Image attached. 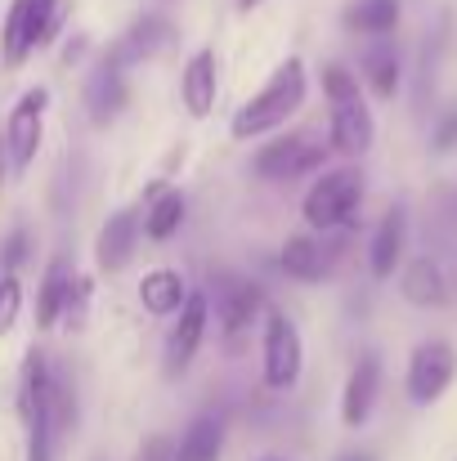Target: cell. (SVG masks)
Returning <instances> with one entry per match:
<instances>
[{
	"mask_svg": "<svg viewBox=\"0 0 457 461\" xmlns=\"http://www.w3.org/2000/svg\"><path fill=\"white\" fill-rule=\"evenodd\" d=\"M404 238H408V211L404 206H390L372 233V247H368V265L377 278H390L399 269V256H404Z\"/></svg>",
	"mask_w": 457,
	"mask_h": 461,
	"instance_id": "16",
	"label": "cell"
},
{
	"mask_svg": "<svg viewBox=\"0 0 457 461\" xmlns=\"http://www.w3.org/2000/svg\"><path fill=\"white\" fill-rule=\"evenodd\" d=\"M457 381V349L449 340H422L408 358V399L417 408H431L435 399L449 394V385Z\"/></svg>",
	"mask_w": 457,
	"mask_h": 461,
	"instance_id": "7",
	"label": "cell"
},
{
	"mask_svg": "<svg viewBox=\"0 0 457 461\" xmlns=\"http://www.w3.org/2000/svg\"><path fill=\"white\" fill-rule=\"evenodd\" d=\"M363 72H368L372 90L390 99V95H395V86H399V54H395L390 45H372V50H368V59H363Z\"/></svg>",
	"mask_w": 457,
	"mask_h": 461,
	"instance_id": "25",
	"label": "cell"
},
{
	"mask_svg": "<svg viewBox=\"0 0 457 461\" xmlns=\"http://www.w3.org/2000/svg\"><path fill=\"white\" fill-rule=\"evenodd\" d=\"M23 251H27V233L18 229V233L9 238V247H5V260H0V269H5V274H14V265L23 260Z\"/></svg>",
	"mask_w": 457,
	"mask_h": 461,
	"instance_id": "28",
	"label": "cell"
},
{
	"mask_svg": "<svg viewBox=\"0 0 457 461\" xmlns=\"http://www.w3.org/2000/svg\"><path fill=\"white\" fill-rule=\"evenodd\" d=\"M377 394H381V363H377V354H363L350 367V381H345V394H341V421L350 430L363 426L377 408Z\"/></svg>",
	"mask_w": 457,
	"mask_h": 461,
	"instance_id": "13",
	"label": "cell"
},
{
	"mask_svg": "<svg viewBox=\"0 0 457 461\" xmlns=\"http://www.w3.org/2000/svg\"><path fill=\"white\" fill-rule=\"evenodd\" d=\"M63 23V0H14L9 5V18H5V63L18 68L36 45H50L54 32Z\"/></svg>",
	"mask_w": 457,
	"mask_h": 461,
	"instance_id": "5",
	"label": "cell"
},
{
	"mask_svg": "<svg viewBox=\"0 0 457 461\" xmlns=\"http://www.w3.org/2000/svg\"><path fill=\"white\" fill-rule=\"evenodd\" d=\"M18 417L27 430V461H54V412H50V363L32 349L18 376Z\"/></svg>",
	"mask_w": 457,
	"mask_h": 461,
	"instance_id": "3",
	"label": "cell"
},
{
	"mask_svg": "<svg viewBox=\"0 0 457 461\" xmlns=\"http://www.w3.org/2000/svg\"><path fill=\"white\" fill-rule=\"evenodd\" d=\"M336 461H372L368 453H345V457H336Z\"/></svg>",
	"mask_w": 457,
	"mask_h": 461,
	"instance_id": "31",
	"label": "cell"
},
{
	"mask_svg": "<svg viewBox=\"0 0 457 461\" xmlns=\"http://www.w3.org/2000/svg\"><path fill=\"white\" fill-rule=\"evenodd\" d=\"M170 23L166 18H157V14H149V18H140L117 45H113V59L122 63V68H131V63H144V59H152L157 50H166L170 45Z\"/></svg>",
	"mask_w": 457,
	"mask_h": 461,
	"instance_id": "18",
	"label": "cell"
},
{
	"mask_svg": "<svg viewBox=\"0 0 457 461\" xmlns=\"http://www.w3.org/2000/svg\"><path fill=\"white\" fill-rule=\"evenodd\" d=\"M265 305V292L256 287V283H224V292L215 296V318H220V327H224V336L229 340H238L251 322H256V313Z\"/></svg>",
	"mask_w": 457,
	"mask_h": 461,
	"instance_id": "15",
	"label": "cell"
},
{
	"mask_svg": "<svg viewBox=\"0 0 457 461\" xmlns=\"http://www.w3.org/2000/svg\"><path fill=\"white\" fill-rule=\"evenodd\" d=\"M122 108H126V68L108 54L86 81V113H90V122L108 126Z\"/></svg>",
	"mask_w": 457,
	"mask_h": 461,
	"instance_id": "12",
	"label": "cell"
},
{
	"mask_svg": "<svg viewBox=\"0 0 457 461\" xmlns=\"http://www.w3.org/2000/svg\"><path fill=\"white\" fill-rule=\"evenodd\" d=\"M72 269H68V260L59 256V260H50V269H45V283H41V296H36V327H54L59 318H63V309H68V296H72Z\"/></svg>",
	"mask_w": 457,
	"mask_h": 461,
	"instance_id": "20",
	"label": "cell"
},
{
	"mask_svg": "<svg viewBox=\"0 0 457 461\" xmlns=\"http://www.w3.org/2000/svg\"><path fill=\"white\" fill-rule=\"evenodd\" d=\"M220 448H224V426L220 417H197L184 439L175 444V457L179 461H220Z\"/></svg>",
	"mask_w": 457,
	"mask_h": 461,
	"instance_id": "23",
	"label": "cell"
},
{
	"mask_svg": "<svg viewBox=\"0 0 457 461\" xmlns=\"http://www.w3.org/2000/svg\"><path fill=\"white\" fill-rule=\"evenodd\" d=\"M323 95L332 104V126H327L332 153L363 157L372 149V113H368V104L359 95V81L345 68H327L323 72Z\"/></svg>",
	"mask_w": 457,
	"mask_h": 461,
	"instance_id": "2",
	"label": "cell"
},
{
	"mask_svg": "<svg viewBox=\"0 0 457 461\" xmlns=\"http://www.w3.org/2000/svg\"><path fill=\"white\" fill-rule=\"evenodd\" d=\"M135 247H140V211H117V215H108V224L99 229L95 260H99L104 274H117V269L131 265Z\"/></svg>",
	"mask_w": 457,
	"mask_h": 461,
	"instance_id": "14",
	"label": "cell"
},
{
	"mask_svg": "<svg viewBox=\"0 0 457 461\" xmlns=\"http://www.w3.org/2000/svg\"><path fill=\"white\" fill-rule=\"evenodd\" d=\"M404 301H413L417 309H440L449 301V283H444V274H440V265L431 260V256H417L408 269H404Z\"/></svg>",
	"mask_w": 457,
	"mask_h": 461,
	"instance_id": "19",
	"label": "cell"
},
{
	"mask_svg": "<svg viewBox=\"0 0 457 461\" xmlns=\"http://www.w3.org/2000/svg\"><path fill=\"white\" fill-rule=\"evenodd\" d=\"M453 144H457V113L440 122V135H435V149H440V153H444V149H453Z\"/></svg>",
	"mask_w": 457,
	"mask_h": 461,
	"instance_id": "29",
	"label": "cell"
},
{
	"mask_svg": "<svg viewBox=\"0 0 457 461\" xmlns=\"http://www.w3.org/2000/svg\"><path fill=\"white\" fill-rule=\"evenodd\" d=\"M206 313H211L206 292H193V296L179 305V318H175V327H170V336H166V372H170V376L193 363V354H197V345H202V336H206Z\"/></svg>",
	"mask_w": 457,
	"mask_h": 461,
	"instance_id": "10",
	"label": "cell"
},
{
	"mask_svg": "<svg viewBox=\"0 0 457 461\" xmlns=\"http://www.w3.org/2000/svg\"><path fill=\"white\" fill-rule=\"evenodd\" d=\"M179 224H184V193L179 188H166L149 206V215H144V233H149L152 242H166Z\"/></svg>",
	"mask_w": 457,
	"mask_h": 461,
	"instance_id": "24",
	"label": "cell"
},
{
	"mask_svg": "<svg viewBox=\"0 0 457 461\" xmlns=\"http://www.w3.org/2000/svg\"><path fill=\"white\" fill-rule=\"evenodd\" d=\"M18 309H23V283L14 274L0 278V336L18 322Z\"/></svg>",
	"mask_w": 457,
	"mask_h": 461,
	"instance_id": "26",
	"label": "cell"
},
{
	"mask_svg": "<svg viewBox=\"0 0 457 461\" xmlns=\"http://www.w3.org/2000/svg\"><path fill=\"white\" fill-rule=\"evenodd\" d=\"M140 301H144V309L157 313V318L179 313V305L188 301L184 274H175V269H152V274H144V283H140Z\"/></svg>",
	"mask_w": 457,
	"mask_h": 461,
	"instance_id": "21",
	"label": "cell"
},
{
	"mask_svg": "<svg viewBox=\"0 0 457 461\" xmlns=\"http://www.w3.org/2000/svg\"><path fill=\"white\" fill-rule=\"evenodd\" d=\"M336 256H341V238H288L279 265L297 283H323V278H332Z\"/></svg>",
	"mask_w": 457,
	"mask_h": 461,
	"instance_id": "11",
	"label": "cell"
},
{
	"mask_svg": "<svg viewBox=\"0 0 457 461\" xmlns=\"http://www.w3.org/2000/svg\"><path fill=\"white\" fill-rule=\"evenodd\" d=\"M359 197H363V175L354 170V166H341V170H327L323 179H314L309 184V193H305V224L309 229H318V233H332V229H341V224H350L354 220V211H359Z\"/></svg>",
	"mask_w": 457,
	"mask_h": 461,
	"instance_id": "4",
	"label": "cell"
},
{
	"mask_svg": "<svg viewBox=\"0 0 457 461\" xmlns=\"http://www.w3.org/2000/svg\"><path fill=\"white\" fill-rule=\"evenodd\" d=\"M179 99L193 117H211L215 108V54L211 50H197L179 77Z\"/></svg>",
	"mask_w": 457,
	"mask_h": 461,
	"instance_id": "17",
	"label": "cell"
},
{
	"mask_svg": "<svg viewBox=\"0 0 457 461\" xmlns=\"http://www.w3.org/2000/svg\"><path fill=\"white\" fill-rule=\"evenodd\" d=\"M345 27L363 36H390L399 27V0H350Z\"/></svg>",
	"mask_w": 457,
	"mask_h": 461,
	"instance_id": "22",
	"label": "cell"
},
{
	"mask_svg": "<svg viewBox=\"0 0 457 461\" xmlns=\"http://www.w3.org/2000/svg\"><path fill=\"white\" fill-rule=\"evenodd\" d=\"M305 104V63L288 59L274 68V77L260 86V95H251V104L238 108L233 117V140H256L270 135L279 126H288V117Z\"/></svg>",
	"mask_w": 457,
	"mask_h": 461,
	"instance_id": "1",
	"label": "cell"
},
{
	"mask_svg": "<svg viewBox=\"0 0 457 461\" xmlns=\"http://www.w3.org/2000/svg\"><path fill=\"white\" fill-rule=\"evenodd\" d=\"M135 461H179V457H175V444H170L166 435H149V439L140 444Z\"/></svg>",
	"mask_w": 457,
	"mask_h": 461,
	"instance_id": "27",
	"label": "cell"
},
{
	"mask_svg": "<svg viewBox=\"0 0 457 461\" xmlns=\"http://www.w3.org/2000/svg\"><path fill=\"white\" fill-rule=\"evenodd\" d=\"M9 175V149H5V126H0V179Z\"/></svg>",
	"mask_w": 457,
	"mask_h": 461,
	"instance_id": "30",
	"label": "cell"
},
{
	"mask_svg": "<svg viewBox=\"0 0 457 461\" xmlns=\"http://www.w3.org/2000/svg\"><path fill=\"white\" fill-rule=\"evenodd\" d=\"M45 108H50V95H45V90H27V95L14 104V113H9V122H5V149H9V166H14V170H27L36 149H41Z\"/></svg>",
	"mask_w": 457,
	"mask_h": 461,
	"instance_id": "9",
	"label": "cell"
},
{
	"mask_svg": "<svg viewBox=\"0 0 457 461\" xmlns=\"http://www.w3.org/2000/svg\"><path fill=\"white\" fill-rule=\"evenodd\" d=\"M327 153H332V140H323L318 131H288V135L270 140L256 153V175H265V179H297L305 170L323 166Z\"/></svg>",
	"mask_w": 457,
	"mask_h": 461,
	"instance_id": "6",
	"label": "cell"
},
{
	"mask_svg": "<svg viewBox=\"0 0 457 461\" xmlns=\"http://www.w3.org/2000/svg\"><path fill=\"white\" fill-rule=\"evenodd\" d=\"M301 331L288 313H270L265 322V385L270 390H292L301 381Z\"/></svg>",
	"mask_w": 457,
	"mask_h": 461,
	"instance_id": "8",
	"label": "cell"
},
{
	"mask_svg": "<svg viewBox=\"0 0 457 461\" xmlns=\"http://www.w3.org/2000/svg\"><path fill=\"white\" fill-rule=\"evenodd\" d=\"M256 5H260V0H238V9H242V14H247V9H256Z\"/></svg>",
	"mask_w": 457,
	"mask_h": 461,
	"instance_id": "32",
	"label": "cell"
}]
</instances>
